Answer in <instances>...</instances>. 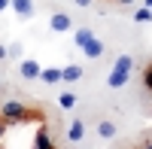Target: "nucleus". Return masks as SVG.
I'll return each instance as SVG.
<instances>
[{
	"instance_id": "obj_1",
	"label": "nucleus",
	"mask_w": 152,
	"mask_h": 149,
	"mask_svg": "<svg viewBox=\"0 0 152 149\" xmlns=\"http://www.w3.org/2000/svg\"><path fill=\"white\" fill-rule=\"evenodd\" d=\"M0 119H3L6 125H24V122H31V119L43 122V113L28 107V104H21V101H3L0 104Z\"/></svg>"
},
{
	"instance_id": "obj_2",
	"label": "nucleus",
	"mask_w": 152,
	"mask_h": 149,
	"mask_svg": "<svg viewBox=\"0 0 152 149\" xmlns=\"http://www.w3.org/2000/svg\"><path fill=\"white\" fill-rule=\"evenodd\" d=\"M131 70H134V58L131 55H119L113 70H110V76H107V85L110 88H125L128 79H131Z\"/></svg>"
},
{
	"instance_id": "obj_3",
	"label": "nucleus",
	"mask_w": 152,
	"mask_h": 149,
	"mask_svg": "<svg viewBox=\"0 0 152 149\" xmlns=\"http://www.w3.org/2000/svg\"><path fill=\"white\" fill-rule=\"evenodd\" d=\"M49 28H52L55 34H67V31H73V18L67 15V12H52V18H49Z\"/></svg>"
},
{
	"instance_id": "obj_4",
	"label": "nucleus",
	"mask_w": 152,
	"mask_h": 149,
	"mask_svg": "<svg viewBox=\"0 0 152 149\" xmlns=\"http://www.w3.org/2000/svg\"><path fill=\"white\" fill-rule=\"evenodd\" d=\"M9 9L15 12V15H18L21 21L34 18V0H12V3H9Z\"/></svg>"
},
{
	"instance_id": "obj_5",
	"label": "nucleus",
	"mask_w": 152,
	"mask_h": 149,
	"mask_svg": "<svg viewBox=\"0 0 152 149\" xmlns=\"http://www.w3.org/2000/svg\"><path fill=\"white\" fill-rule=\"evenodd\" d=\"M40 61H34V58H24L21 61V64H18V73H21V76L24 79H40Z\"/></svg>"
},
{
	"instance_id": "obj_6",
	"label": "nucleus",
	"mask_w": 152,
	"mask_h": 149,
	"mask_svg": "<svg viewBox=\"0 0 152 149\" xmlns=\"http://www.w3.org/2000/svg\"><path fill=\"white\" fill-rule=\"evenodd\" d=\"M104 52H107V46H104V40H97V37H91V40L82 46V55L85 58H100Z\"/></svg>"
},
{
	"instance_id": "obj_7",
	"label": "nucleus",
	"mask_w": 152,
	"mask_h": 149,
	"mask_svg": "<svg viewBox=\"0 0 152 149\" xmlns=\"http://www.w3.org/2000/svg\"><path fill=\"white\" fill-rule=\"evenodd\" d=\"M82 137H85V122L82 119H73L70 125H67V140L70 143H79Z\"/></svg>"
},
{
	"instance_id": "obj_8",
	"label": "nucleus",
	"mask_w": 152,
	"mask_h": 149,
	"mask_svg": "<svg viewBox=\"0 0 152 149\" xmlns=\"http://www.w3.org/2000/svg\"><path fill=\"white\" fill-rule=\"evenodd\" d=\"M82 79V64H67V67H61V82H79Z\"/></svg>"
},
{
	"instance_id": "obj_9",
	"label": "nucleus",
	"mask_w": 152,
	"mask_h": 149,
	"mask_svg": "<svg viewBox=\"0 0 152 149\" xmlns=\"http://www.w3.org/2000/svg\"><path fill=\"white\" fill-rule=\"evenodd\" d=\"M34 146L37 149H52L55 146V140H52V134H49L46 125H40V131H37V137H34Z\"/></svg>"
},
{
	"instance_id": "obj_10",
	"label": "nucleus",
	"mask_w": 152,
	"mask_h": 149,
	"mask_svg": "<svg viewBox=\"0 0 152 149\" xmlns=\"http://www.w3.org/2000/svg\"><path fill=\"white\" fill-rule=\"evenodd\" d=\"M40 79H43L46 85H58V82H61V67H43V70H40Z\"/></svg>"
},
{
	"instance_id": "obj_11",
	"label": "nucleus",
	"mask_w": 152,
	"mask_h": 149,
	"mask_svg": "<svg viewBox=\"0 0 152 149\" xmlns=\"http://www.w3.org/2000/svg\"><path fill=\"white\" fill-rule=\"evenodd\" d=\"M116 122H110V119H104V122H100V125H97V134H100V137H104V140H113V137H116Z\"/></svg>"
},
{
	"instance_id": "obj_12",
	"label": "nucleus",
	"mask_w": 152,
	"mask_h": 149,
	"mask_svg": "<svg viewBox=\"0 0 152 149\" xmlns=\"http://www.w3.org/2000/svg\"><path fill=\"white\" fill-rule=\"evenodd\" d=\"M94 37V31L91 28H76V34H73V43H76V49H82L88 40Z\"/></svg>"
},
{
	"instance_id": "obj_13",
	"label": "nucleus",
	"mask_w": 152,
	"mask_h": 149,
	"mask_svg": "<svg viewBox=\"0 0 152 149\" xmlns=\"http://www.w3.org/2000/svg\"><path fill=\"white\" fill-rule=\"evenodd\" d=\"M58 107H61V110H73V107H76V94H73V91H64V94L58 97Z\"/></svg>"
},
{
	"instance_id": "obj_14",
	"label": "nucleus",
	"mask_w": 152,
	"mask_h": 149,
	"mask_svg": "<svg viewBox=\"0 0 152 149\" xmlns=\"http://www.w3.org/2000/svg\"><path fill=\"white\" fill-rule=\"evenodd\" d=\"M134 21H140V24L152 21V9H149V6H143V9H137V12H134Z\"/></svg>"
},
{
	"instance_id": "obj_15",
	"label": "nucleus",
	"mask_w": 152,
	"mask_h": 149,
	"mask_svg": "<svg viewBox=\"0 0 152 149\" xmlns=\"http://www.w3.org/2000/svg\"><path fill=\"white\" fill-rule=\"evenodd\" d=\"M143 88H146V91H152V61L143 67Z\"/></svg>"
},
{
	"instance_id": "obj_16",
	"label": "nucleus",
	"mask_w": 152,
	"mask_h": 149,
	"mask_svg": "<svg viewBox=\"0 0 152 149\" xmlns=\"http://www.w3.org/2000/svg\"><path fill=\"white\" fill-rule=\"evenodd\" d=\"M73 3H76V6H91L94 0H73Z\"/></svg>"
},
{
	"instance_id": "obj_17",
	"label": "nucleus",
	"mask_w": 152,
	"mask_h": 149,
	"mask_svg": "<svg viewBox=\"0 0 152 149\" xmlns=\"http://www.w3.org/2000/svg\"><path fill=\"white\" fill-rule=\"evenodd\" d=\"M6 128H9V125H6L3 119H0V140H3V134H6Z\"/></svg>"
},
{
	"instance_id": "obj_18",
	"label": "nucleus",
	"mask_w": 152,
	"mask_h": 149,
	"mask_svg": "<svg viewBox=\"0 0 152 149\" xmlns=\"http://www.w3.org/2000/svg\"><path fill=\"white\" fill-rule=\"evenodd\" d=\"M6 55H9V49H6V46H3V43H0V61H3V58H6Z\"/></svg>"
},
{
	"instance_id": "obj_19",
	"label": "nucleus",
	"mask_w": 152,
	"mask_h": 149,
	"mask_svg": "<svg viewBox=\"0 0 152 149\" xmlns=\"http://www.w3.org/2000/svg\"><path fill=\"white\" fill-rule=\"evenodd\" d=\"M9 3H12V0H0V12H3V9H9Z\"/></svg>"
},
{
	"instance_id": "obj_20",
	"label": "nucleus",
	"mask_w": 152,
	"mask_h": 149,
	"mask_svg": "<svg viewBox=\"0 0 152 149\" xmlns=\"http://www.w3.org/2000/svg\"><path fill=\"white\" fill-rule=\"evenodd\" d=\"M113 3H122V6H128V3H134V0H113Z\"/></svg>"
},
{
	"instance_id": "obj_21",
	"label": "nucleus",
	"mask_w": 152,
	"mask_h": 149,
	"mask_svg": "<svg viewBox=\"0 0 152 149\" xmlns=\"http://www.w3.org/2000/svg\"><path fill=\"white\" fill-rule=\"evenodd\" d=\"M143 143H146V146H152V137H143Z\"/></svg>"
},
{
	"instance_id": "obj_22",
	"label": "nucleus",
	"mask_w": 152,
	"mask_h": 149,
	"mask_svg": "<svg viewBox=\"0 0 152 149\" xmlns=\"http://www.w3.org/2000/svg\"><path fill=\"white\" fill-rule=\"evenodd\" d=\"M146 6H149V9H152V0H146Z\"/></svg>"
}]
</instances>
